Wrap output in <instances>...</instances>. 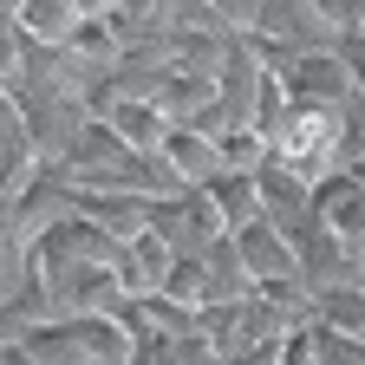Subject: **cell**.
I'll list each match as a JSON object with an SVG mask.
<instances>
[{"label": "cell", "mask_w": 365, "mask_h": 365, "mask_svg": "<svg viewBox=\"0 0 365 365\" xmlns=\"http://www.w3.org/2000/svg\"><path fill=\"white\" fill-rule=\"evenodd\" d=\"M307 346H313L319 365H365V339L333 333V327H307Z\"/></svg>", "instance_id": "8992f818"}, {"label": "cell", "mask_w": 365, "mask_h": 365, "mask_svg": "<svg viewBox=\"0 0 365 365\" xmlns=\"http://www.w3.org/2000/svg\"><path fill=\"white\" fill-rule=\"evenodd\" d=\"M91 7L85 0H14L7 7V26H20L33 46H46V53H66V46L85 33Z\"/></svg>", "instance_id": "7a4b0ae2"}, {"label": "cell", "mask_w": 365, "mask_h": 365, "mask_svg": "<svg viewBox=\"0 0 365 365\" xmlns=\"http://www.w3.org/2000/svg\"><path fill=\"white\" fill-rule=\"evenodd\" d=\"M235 255H242V267H248L255 287H287V281H300V255H294V242L274 222L242 228V235H235Z\"/></svg>", "instance_id": "3957f363"}, {"label": "cell", "mask_w": 365, "mask_h": 365, "mask_svg": "<svg viewBox=\"0 0 365 365\" xmlns=\"http://www.w3.org/2000/svg\"><path fill=\"white\" fill-rule=\"evenodd\" d=\"M209 202H215V215H222V228H228V235H242V228L267 222L261 176H215V182H209Z\"/></svg>", "instance_id": "5b68a950"}, {"label": "cell", "mask_w": 365, "mask_h": 365, "mask_svg": "<svg viewBox=\"0 0 365 365\" xmlns=\"http://www.w3.org/2000/svg\"><path fill=\"white\" fill-rule=\"evenodd\" d=\"M339 137H346V105L327 111V105H294L287 124L274 130V163H287L300 182H327L339 176Z\"/></svg>", "instance_id": "6da1fadb"}, {"label": "cell", "mask_w": 365, "mask_h": 365, "mask_svg": "<svg viewBox=\"0 0 365 365\" xmlns=\"http://www.w3.org/2000/svg\"><path fill=\"white\" fill-rule=\"evenodd\" d=\"M313 215H319V228H327V235L365 248V176H352V170L327 176V182L313 190Z\"/></svg>", "instance_id": "277c9868"}, {"label": "cell", "mask_w": 365, "mask_h": 365, "mask_svg": "<svg viewBox=\"0 0 365 365\" xmlns=\"http://www.w3.org/2000/svg\"><path fill=\"white\" fill-rule=\"evenodd\" d=\"M359 39H365V33H359Z\"/></svg>", "instance_id": "52a82bcc"}]
</instances>
